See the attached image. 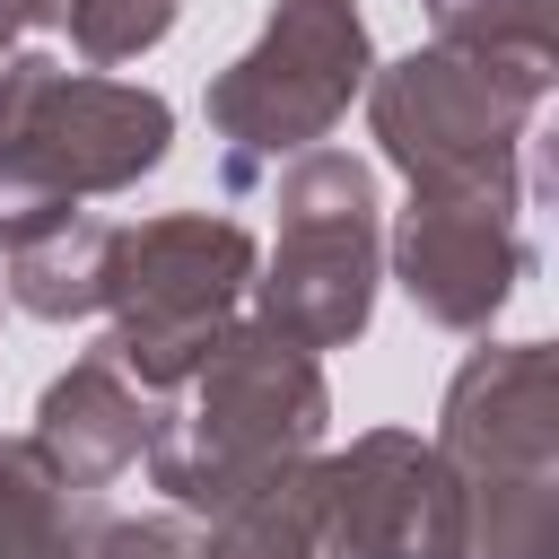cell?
I'll return each instance as SVG.
<instances>
[{"instance_id":"2e32d148","label":"cell","mask_w":559,"mask_h":559,"mask_svg":"<svg viewBox=\"0 0 559 559\" xmlns=\"http://www.w3.org/2000/svg\"><path fill=\"white\" fill-rule=\"evenodd\" d=\"M183 17V0H61V26L79 44L87 70H114V61H140L148 44H166Z\"/></svg>"},{"instance_id":"e0dca14e","label":"cell","mask_w":559,"mask_h":559,"mask_svg":"<svg viewBox=\"0 0 559 559\" xmlns=\"http://www.w3.org/2000/svg\"><path fill=\"white\" fill-rule=\"evenodd\" d=\"M87 559H201V533L183 515H96Z\"/></svg>"},{"instance_id":"277c9868","label":"cell","mask_w":559,"mask_h":559,"mask_svg":"<svg viewBox=\"0 0 559 559\" xmlns=\"http://www.w3.org/2000/svg\"><path fill=\"white\" fill-rule=\"evenodd\" d=\"M367 79H376V52H367L358 0H280L271 26L210 79L227 192H253L262 175H280V157L323 148V131L349 114V96H367Z\"/></svg>"},{"instance_id":"d6986e66","label":"cell","mask_w":559,"mask_h":559,"mask_svg":"<svg viewBox=\"0 0 559 559\" xmlns=\"http://www.w3.org/2000/svg\"><path fill=\"white\" fill-rule=\"evenodd\" d=\"M35 26H61V0H0V52H17Z\"/></svg>"},{"instance_id":"52a82bcc","label":"cell","mask_w":559,"mask_h":559,"mask_svg":"<svg viewBox=\"0 0 559 559\" xmlns=\"http://www.w3.org/2000/svg\"><path fill=\"white\" fill-rule=\"evenodd\" d=\"M384 262L437 332H489L498 306L533 280L515 201H489V192H411V210L384 236Z\"/></svg>"},{"instance_id":"ba28073f","label":"cell","mask_w":559,"mask_h":559,"mask_svg":"<svg viewBox=\"0 0 559 559\" xmlns=\"http://www.w3.org/2000/svg\"><path fill=\"white\" fill-rule=\"evenodd\" d=\"M323 472H332V507L358 559H463L472 480L445 463L437 437L367 428L349 437V454H323Z\"/></svg>"},{"instance_id":"30bf717a","label":"cell","mask_w":559,"mask_h":559,"mask_svg":"<svg viewBox=\"0 0 559 559\" xmlns=\"http://www.w3.org/2000/svg\"><path fill=\"white\" fill-rule=\"evenodd\" d=\"M157 402H148V384L114 358V349H87V358H70L52 384H44V402H35V445L52 454V472L70 480V489H114L131 463H148V437H157Z\"/></svg>"},{"instance_id":"8fae6325","label":"cell","mask_w":559,"mask_h":559,"mask_svg":"<svg viewBox=\"0 0 559 559\" xmlns=\"http://www.w3.org/2000/svg\"><path fill=\"white\" fill-rule=\"evenodd\" d=\"M201 559H358L349 533H341L323 454L297 463V472H280L271 489L236 498L227 515H210L201 524Z\"/></svg>"},{"instance_id":"44dd1931","label":"cell","mask_w":559,"mask_h":559,"mask_svg":"<svg viewBox=\"0 0 559 559\" xmlns=\"http://www.w3.org/2000/svg\"><path fill=\"white\" fill-rule=\"evenodd\" d=\"M550 87H559V44H550Z\"/></svg>"},{"instance_id":"4fadbf2b","label":"cell","mask_w":559,"mask_h":559,"mask_svg":"<svg viewBox=\"0 0 559 559\" xmlns=\"http://www.w3.org/2000/svg\"><path fill=\"white\" fill-rule=\"evenodd\" d=\"M114 236H122L114 218H70V227L17 245V253H9V280H0L9 306L35 314V323H87V314H105Z\"/></svg>"},{"instance_id":"6da1fadb","label":"cell","mask_w":559,"mask_h":559,"mask_svg":"<svg viewBox=\"0 0 559 559\" xmlns=\"http://www.w3.org/2000/svg\"><path fill=\"white\" fill-rule=\"evenodd\" d=\"M323 419H332L323 358L297 349L288 332H271V323L253 314V323H236V332L201 358L183 411L157 419V437H148V480H157L183 515L210 524V515H227L236 498L271 489L280 472L314 463Z\"/></svg>"},{"instance_id":"3957f363","label":"cell","mask_w":559,"mask_h":559,"mask_svg":"<svg viewBox=\"0 0 559 559\" xmlns=\"http://www.w3.org/2000/svg\"><path fill=\"white\" fill-rule=\"evenodd\" d=\"M262 280V245L218 218V210H166L114 236V280H105V341L148 393H175L201 376V358L245 323L236 306Z\"/></svg>"},{"instance_id":"ffe728a7","label":"cell","mask_w":559,"mask_h":559,"mask_svg":"<svg viewBox=\"0 0 559 559\" xmlns=\"http://www.w3.org/2000/svg\"><path fill=\"white\" fill-rule=\"evenodd\" d=\"M533 183H542V201L559 210V114L533 131Z\"/></svg>"},{"instance_id":"9a60e30c","label":"cell","mask_w":559,"mask_h":559,"mask_svg":"<svg viewBox=\"0 0 559 559\" xmlns=\"http://www.w3.org/2000/svg\"><path fill=\"white\" fill-rule=\"evenodd\" d=\"M437 44H472V52H524L550 70L559 44V0H428Z\"/></svg>"},{"instance_id":"7a4b0ae2","label":"cell","mask_w":559,"mask_h":559,"mask_svg":"<svg viewBox=\"0 0 559 559\" xmlns=\"http://www.w3.org/2000/svg\"><path fill=\"white\" fill-rule=\"evenodd\" d=\"M550 96V70L524 52H472L428 44L367 79L376 148L411 175V192H489L515 201V140L533 131V105Z\"/></svg>"},{"instance_id":"5bb4252c","label":"cell","mask_w":559,"mask_h":559,"mask_svg":"<svg viewBox=\"0 0 559 559\" xmlns=\"http://www.w3.org/2000/svg\"><path fill=\"white\" fill-rule=\"evenodd\" d=\"M463 559H559V472H480Z\"/></svg>"},{"instance_id":"7c38bea8","label":"cell","mask_w":559,"mask_h":559,"mask_svg":"<svg viewBox=\"0 0 559 559\" xmlns=\"http://www.w3.org/2000/svg\"><path fill=\"white\" fill-rule=\"evenodd\" d=\"M96 498L52 472L35 437H0V559H87Z\"/></svg>"},{"instance_id":"ac0fdd59","label":"cell","mask_w":559,"mask_h":559,"mask_svg":"<svg viewBox=\"0 0 559 559\" xmlns=\"http://www.w3.org/2000/svg\"><path fill=\"white\" fill-rule=\"evenodd\" d=\"M44 70H52V61H44V52H26V44H17V52H0V148L17 140V122H26V105H35Z\"/></svg>"},{"instance_id":"8992f818","label":"cell","mask_w":559,"mask_h":559,"mask_svg":"<svg viewBox=\"0 0 559 559\" xmlns=\"http://www.w3.org/2000/svg\"><path fill=\"white\" fill-rule=\"evenodd\" d=\"M175 148V105L157 87H131V79H105V70H44L17 140L0 148V175L52 192V201H105V192H131L140 175H157Z\"/></svg>"},{"instance_id":"9c48e42d","label":"cell","mask_w":559,"mask_h":559,"mask_svg":"<svg viewBox=\"0 0 559 559\" xmlns=\"http://www.w3.org/2000/svg\"><path fill=\"white\" fill-rule=\"evenodd\" d=\"M437 445L463 480L559 472V341H489L437 402Z\"/></svg>"},{"instance_id":"5b68a950","label":"cell","mask_w":559,"mask_h":559,"mask_svg":"<svg viewBox=\"0 0 559 559\" xmlns=\"http://www.w3.org/2000/svg\"><path fill=\"white\" fill-rule=\"evenodd\" d=\"M280 245L253 280V314L297 349H349L376 314L384 227H376V166L349 148H306L271 175Z\"/></svg>"}]
</instances>
